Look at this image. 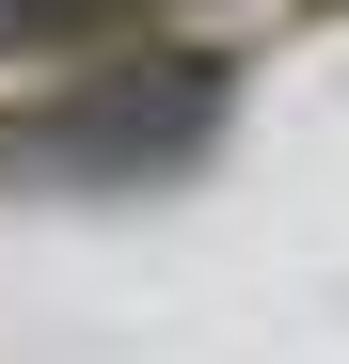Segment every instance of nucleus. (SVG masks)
I'll list each match as a JSON object with an SVG mask.
<instances>
[{
    "label": "nucleus",
    "mask_w": 349,
    "mask_h": 364,
    "mask_svg": "<svg viewBox=\"0 0 349 364\" xmlns=\"http://www.w3.org/2000/svg\"><path fill=\"white\" fill-rule=\"evenodd\" d=\"M222 95L239 80L207 48H127V64L0 111V191H159V174H191L222 143Z\"/></svg>",
    "instance_id": "obj_1"
},
{
    "label": "nucleus",
    "mask_w": 349,
    "mask_h": 364,
    "mask_svg": "<svg viewBox=\"0 0 349 364\" xmlns=\"http://www.w3.org/2000/svg\"><path fill=\"white\" fill-rule=\"evenodd\" d=\"M95 0H0V48H48V32H80Z\"/></svg>",
    "instance_id": "obj_2"
}]
</instances>
